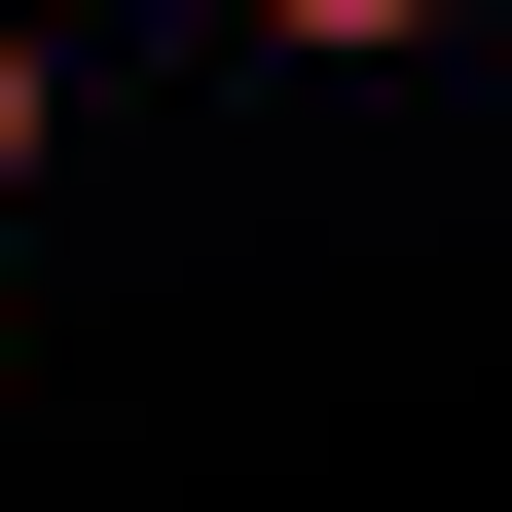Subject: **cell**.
<instances>
[{"label": "cell", "mask_w": 512, "mask_h": 512, "mask_svg": "<svg viewBox=\"0 0 512 512\" xmlns=\"http://www.w3.org/2000/svg\"><path fill=\"white\" fill-rule=\"evenodd\" d=\"M37 147H74V74H37V0H0V183H37Z\"/></svg>", "instance_id": "6da1fadb"}, {"label": "cell", "mask_w": 512, "mask_h": 512, "mask_svg": "<svg viewBox=\"0 0 512 512\" xmlns=\"http://www.w3.org/2000/svg\"><path fill=\"white\" fill-rule=\"evenodd\" d=\"M256 37H439V0H256Z\"/></svg>", "instance_id": "7a4b0ae2"}]
</instances>
